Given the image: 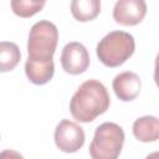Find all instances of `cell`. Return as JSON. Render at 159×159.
<instances>
[{
    "label": "cell",
    "instance_id": "obj_7",
    "mask_svg": "<svg viewBox=\"0 0 159 159\" xmlns=\"http://www.w3.org/2000/svg\"><path fill=\"white\" fill-rule=\"evenodd\" d=\"M147 14V4L143 0H119L113 7V19L123 26L139 24Z\"/></svg>",
    "mask_w": 159,
    "mask_h": 159
},
{
    "label": "cell",
    "instance_id": "obj_8",
    "mask_svg": "<svg viewBox=\"0 0 159 159\" xmlns=\"http://www.w3.org/2000/svg\"><path fill=\"white\" fill-rule=\"evenodd\" d=\"M112 87L116 96L120 101L129 102L139 96L142 81L137 73L132 71H124L114 77L112 82Z\"/></svg>",
    "mask_w": 159,
    "mask_h": 159
},
{
    "label": "cell",
    "instance_id": "obj_2",
    "mask_svg": "<svg viewBox=\"0 0 159 159\" xmlns=\"http://www.w3.org/2000/svg\"><path fill=\"white\" fill-rule=\"evenodd\" d=\"M134 37L125 31H111L97 45V56L107 67L122 66L134 52Z\"/></svg>",
    "mask_w": 159,
    "mask_h": 159
},
{
    "label": "cell",
    "instance_id": "obj_13",
    "mask_svg": "<svg viewBox=\"0 0 159 159\" xmlns=\"http://www.w3.org/2000/svg\"><path fill=\"white\" fill-rule=\"evenodd\" d=\"M46 1L43 0H14L10 2L12 11L20 17H31L41 11Z\"/></svg>",
    "mask_w": 159,
    "mask_h": 159
},
{
    "label": "cell",
    "instance_id": "obj_1",
    "mask_svg": "<svg viewBox=\"0 0 159 159\" xmlns=\"http://www.w3.org/2000/svg\"><path fill=\"white\" fill-rule=\"evenodd\" d=\"M111 98L104 84L97 80L83 82L70 101L72 117L82 123H89L109 108Z\"/></svg>",
    "mask_w": 159,
    "mask_h": 159
},
{
    "label": "cell",
    "instance_id": "obj_6",
    "mask_svg": "<svg viewBox=\"0 0 159 159\" xmlns=\"http://www.w3.org/2000/svg\"><path fill=\"white\" fill-rule=\"evenodd\" d=\"M61 65L65 72L70 75L83 73L89 66V55L87 48L77 41L66 43L61 53Z\"/></svg>",
    "mask_w": 159,
    "mask_h": 159
},
{
    "label": "cell",
    "instance_id": "obj_12",
    "mask_svg": "<svg viewBox=\"0 0 159 159\" xmlns=\"http://www.w3.org/2000/svg\"><path fill=\"white\" fill-rule=\"evenodd\" d=\"M21 60V52L16 43L10 41L0 42V72L12 71Z\"/></svg>",
    "mask_w": 159,
    "mask_h": 159
},
{
    "label": "cell",
    "instance_id": "obj_10",
    "mask_svg": "<svg viewBox=\"0 0 159 159\" xmlns=\"http://www.w3.org/2000/svg\"><path fill=\"white\" fill-rule=\"evenodd\" d=\"M55 72V63L53 61L48 62H37L26 60L25 62V73L30 82L34 84H45L52 77Z\"/></svg>",
    "mask_w": 159,
    "mask_h": 159
},
{
    "label": "cell",
    "instance_id": "obj_5",
    "mask_svg": "<svg viewBox=\"0 0 159 159\" xmlns=\"http://www.w3.org/2000/svg\"><path fill=\"white\" fill-rule=\"evenodd\" d=\"M55 143L65 153H76L84 144V132L76 122L62 119L55 129Z\"/></svg>",
    "mask_w": 159,
    "mask_h": 159
},
{
    "label": "cell",
    "instance_id": "obj_15",
    "mask_svg": "<svg viewBox=\"0 0 159 159\" xmlns=\"http://www.w3.org/2000/svg\"><path fill=\"white\" fill-rule=\"evenodd\" d=\"M145 159H159V153H158V152H153V153H150L149 155H147Z\"/></svg>",
    "mask_w": 159,
    "mask_h": 159
},
{
    "label": "cell",
    "instance_id": "obj_4",
    "mask_svg": "<svg viewBox=\"0 0 159 159\" xmlns=\"http://www.w3.org/2000/svg\"><path fill=\"white\" fill-rule=\"evenodd\" d=\"M124 143V132L120 125L106 122L97 127L89 145L92 159H118Z\"/></svg>",
    "mask_w": 159,
    "mask_h": 159
},
{
    "label": "cell",
    "instance_id": "obj_11",
    "mask_svg": "<svg viewBox=\"0 0 159 159\" xmlns=\"http://www.w3.org/2000/svg\"><path fill=\"white\" fill-rule=\"evenodd\" d=\"M101 11L99 0H75L71 2V12L77 21L84 22L97 17Z\"/></svg>",
    "mask_w": 159,
    "mask_h": 159
},
{
    "label": "cell",
    "instance_id": "obj_3",
    "mask_svg": "<svg viewBox=\"0 0 159 159\" xmlns=\"http://www.w3.org/2000/svg\"><path fill=\"white\" fill-rule=\"evenodd\" d=\"M58 42V31L55 24L41 20L37 21L30 30L27 40L29 60L37 62L53 61V53Z\"/></svg>",
    "mask_w": 159,
    "mask_h": 159
},
{
    "label": "cell",
    "instance_id": "obj_14",
    "mask_svg": "<svg viewBox=\"0 0 159 159\" xmlns=\"http://www.w3.org/2000/svg\"><path fill=\"white\" fill-rule=\"evenodd\" d=\"M0 159H24V157L16 150L6 149L0 153Z\"/></svg>",
    "mask_w": 159,
    "mask_h": 159
},
{
    "label": "cell",
    "instance_id": "obj_9",
    "mask_svg": "<svg viewBox=\"0 0 159 159\" xmlns=\"http://www.w3.org/2000/svg\"><path fill=\"white\" fill-rule=\"evenodd\" d=\"M134 137L143 143L155 142L159 137V120L154 116H144L133 123Z\"/></svg>",
    "mask_w": 159,
    "mask_h": 159
}]
</instances>
